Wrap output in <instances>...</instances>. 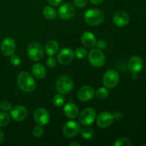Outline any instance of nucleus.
<instances>
[{"label": "nucleus", "mask_w": 146, "mask_h": 146, "mask_svg": "<svg viewBox=\"0 0 146 146\" xmlns=\"http://www.w3.org/2000/svg\"><path fill=\"white\" fill-rule=\"evenodd\" d=\"M17 85L21 91L24 92H32L36 88V82L33 77L27 71H22L17 78Z\"/></svg>", "instance_id": "nucleus-1"}, {"label": "nucleus", "mask_w": 146, "mask_h": 146, "mask_svg": "<svg viewBox=\"0 0 146 146\" xmlns=\"http://www.w3.org/2000/svg\"><path fill=\"white\" fill-rule=\"evenodd\" d=\"M84 20L91 27H96L104 21V14L98 9H91L86 11Z\"/></svg>", "instance_id": "nucleus-2"}, {"label": "nucleus", "mask_w": 146, "mask_h": 146, "mask_svg": "<svg viewBox=\"0 0 146 146\" xmlns=\"http://www.w3.org/2000/svg\"><path fill=\"white\" fill-rule=\"evenodd\" d=\"M27 54L31 61H38L43 58L44 49L41 44L37 42L31 43L27 47Z\"/></svg>", "instance_id": "nucleus-3"}, {"label": "nucleus", "mask_w": 146, "mask_h": 146, "mask_svg": "<svg viewBox=\"0 0 146 146\" xmlns=\"http://www.w3.org/2000/svg\"><path fill=\"white\" fill-rule=\"evenodd\" d=\"M73 87L74 81L68 76H61L56 82V90L59 94H68L73 89Z\"/></svg>", "instance_id": "nucleus-4"}, {"label": "nucleus", "mask_w": 146, "mask_h": 146, "mask_svg": "<svg viewBox=\"0 0 146 146\" xmlns=\"http://www.w3.org/2000/svg\"><path fill=\"white\" fill-rule=\"evenodd\" d=\"M88 61L94 67H101L104 65L106 61L105 55L101 51V50L92 49L89 52L88 56Z\"/></svg>", "instance_id": "nucleus-5"}, {"label": "nucleus", "mask_w": 146, "mask_h": 146, "mask_svg": "<svg viewBox=\"0 0 146 146\" xmlns=\"http://www.w3.org/2000/svg\"><path fill=\"white\" fill-rule=\"evenodd\" d=\"M119 82V74L115 70L109 69L105 73L103 78L104 85L107 88H113Z\"/></svg>", "instance_id": "nucleus-6"}, {"label": "nucleus", "mask_w": 146, "mask_h": 146, "mask_svg": "<svg viewBox=\"0 0 146 146\" xmlns=\"http://www.w3.org/2000/svg\"><path fill=\"white\" fill-rule=\"evenodd\" d=\"M96 118V113L92 108H86L83 110L79 115V122L85 126L94 123Z\"/></svg>", "instance_id": "nucleus-7"}, {"label": "nucleus", "mask_w": 146, "mask_h": 146, "mask_svg": "<svg viewBox=\"0 0 146 146\" xmlns=\"http://www.w3.org/2000/svg\"><path fill=\"white\" fill-rule=\"evenodd\" d=\"M80 131L81 126L76 121H68L63 127V133L67 138H74L76 136Z\"/></svg>", "instance_id": "nucleus-8"}, {"label": "nucleus", "mask_w": 146, "mask_h": 146, "mask_svg": "<svg viewBox=\"0 0 146 146\" xmlns=\"http://www.w3.org/2000/svg\"><path fill=\"white\" fill-rule=\"evenodd\" d=\"M76 14V9L71 3H65L58 9V15L63 20L70 19L74 17Z\"/></svg>", "instance_id": "nucleus-9"}, {"label": "nucleus", "mask_w": 146, "mask_h": 146, "mask_svg": "<svg viewBox=\"0 0 146 146\" xmlns=\"http://www.w3.org/2000/svg\"><path fill=\"white\" fill-rule=\"evenodd\" d=\"M16 50L15 41L12 38L7 37L2 41L1 45V51L5 56H11Z\"/></svg>", "instance_id": "nucleus-10"}, {"label": "nucleus", "mask_w": 146, "mask_h": 146, "mask_svg": "<svg viewBox=\"0 0 146 146\" xmlns=\"http://www.w3.org/2000/svg\"><path fill=\"white\" fill-rule=\"evenodd\" d=\"M34 118L38 125L43 126L48 123L50 121V115L45 108H38L34 112Z\"/></svg>", "instance_id": "nucleus-11"}, {"label": "nucleus", "mask_w": 146, "mask_h": 146, "mask_svg": "<svg viewBox=\"0 0 146 146\" xmlns=\"http://www.w3.org/2000/svg\"><path fill=\"white\" fill-rule=\"evenodd\" d=\"M114 120L113 115L108 111H104L98 115L96 118V123L99 128H106L113 123Z\"/></svg>", "instance_id": "nucleus-12"}, {"label": "nucleus", "mask_w": 146, "mask_h": 146, "mask_svg": "<svg viewBox=\"0 0 146 146\" xmlns=\"http://www.w3.org/2000/svg\"><path fill=\"white\" fill-rule=\"evenodd\" d=\"M95 96V91L92 87L89 86H84L78 90L77 97L82 102H87L91 101Z\"/></svg>", "instance_id": "nucleus-13"}, {"label": "nucleus", "mask_w": 146, "mask_h": 146, "mask_svg": "<svg viewBox=\"0 0 146 146\" xmlns=\"http://www.w3.org/2000/svg\"><path fill=\"white\" fill-rule=\"evenodd\" d=\"M75 54L70 48H64L58 53L57 60L58 63L62 65H66L71 63L74 59Z\"/></svg>", "instance_id": "nucleus-14"}, {"label": "nucleus", "mask_w": 146, "mask_h": 146, "mask_svg": "<svg viewBox=\"0 0 146 146\" xmlns=\"http://www.w3.org/2000/svg\"><path fill=\"white\" fill-rule=\"evenodd\" d=\"M143 67V61L138 56L131 57L128 62V68L132 74H135L142 70Z\"/></svg>", "instance_id": "nucleus-15"}, {"label": "nucleus", "mask_w": 146, "mask_h": 146, "mask_svg": "<svg viewBox=\"0 0 146 146\" xmlns=\"http://www.w3.org/2000/svg\"><path fill=\"white\" fill-rule=\"evenodd\" d=\"M10 111H11L10 112L11 117L15 121H24L27 118V115H28V111L27 108L22 106H16Z\"/></svg>", "instance_id": "nucleus-16"}, {"label": "nucleus", "mask_w": 146, "mask_h": 146, "mask_svg": "<svg viewBox=\"0 0 146 146\" xmlns=\"http://www.w3.org/2000/svg\"><path fill=\"white\" fill-rule=\"evenodd\" d=\"M129 16L126 12L123 11L115 13L113 18V23L118 27H123L129 22Z\"/></svg>", "instance_id": "nucleus-17"}, {"label": "nucleus", "mask_w": 146, "mask_h": 146, "mask_svg": "<svg viewBox=\"0 0 146 146\" xmlns=\"http://www.w3.org/2000/svg\"><path fill=\"white\" fill-rule=\"evenodd\" d=\"M81 41L83 45L86 48H92L96 44V38L94 34L90 31H85L82 34Z\"/></svg>", "instance_id": "nucleus-18"}, {"label": "nucleus", "mask_w": 146, "mask_h": 146, "mask_svg": "<svg viewBox=\"0 0 146 146\" xmlns=\"http://www.w3.org/2000/svg\"><path fill=\"white\" fill-rule=\"evenodd\" d=\"M64 112L66 116L71 119L76 118L78 115V108L75 104L69 102L65 105L64 108Z\"/></svg>", "instance_id": "nucleus-19"}, {"label": "nucleus", "mask_w": 146, "mask_h": 146, "mask_svg": "<svg viewBox=\"0 0 146 146\" xmlns=\"http://www.w3.org/2000/svg\"><path fill=\"white\" fill-rule=\"evenodd\" d=\"M31 71L35 78L38 79H43L46 76V68L44 66L40 63H36L34 64L31 68Z\"/></svg>", "instance_id": "nucleus-20"}, {"label": "nucleus", "mask_w": 146, "mask_h": 146, "mask_svg": "<svg viewBox=\"0 0 146 146\" xmlns=\"http://www.w3.org/2000/svg\"><path fill=\"white\" fill-rule=\"evenodd\" d=\"M59 49V44L55 40H51L47 42L45 46V52L49 56H53L58 52Z\"/></svg>", "instance_id": "nucleus-21"}, {"label": "nucleus", "mask_w": 146, "mask_h": 146, "mask_svg": "<svg viewBox=\"0 0 146 146\" xmlns=\"http://www.w3.org/2000/svg\"><path fill=\"white\" fill-rule=\"evenodd\" d=\"M43 15L46 19L54 20L56 18L57 13L55 9L50 6H47L43 9Z\"/></svg>", "instance_id": "nucleus-22"}, {"label": "nucleus", "mask_w": 146, "mask_h": 146, "mask_svg": "<svg viewBox=\"0 0 146 146\" xmlns=\"http://www.w3.org/2000/svg\"><path fill=\"white\" fill-rule=\"evenodd\" d=\"M81 136L85 139H91L94 136V131L91 128L86 127L81 131Z\"/></svg>", "instance_id": "nucleus-23"}, {"label": "nucleus", "mask_w": 146, "mask_h": 146, "mask_svg": "<svg viewBox=\"0 0 146 146\" xmlns=\"http://www.w3.org/2000/svg\"><path fill=\"white\" fill-rule=\"evenodd\" d=\"M64 102H65V98L61 94H56L53 98V104L56 107L62 106Z\"/></svg>", "instance_id": "nucleus-24"}, {"label": "nucleus", "mask_w": 146, "mask_h": 146, "mask_svg": "<svg viewBox=\"0 0 146 146\" xmlns=\"http://www.w3.org/2000/svg\"><path fill=\"white\" fill-rule=\"evenodd\" d=\"M10 122V116L7 112H0V126L4 127Z\"/></svg>", "instance_id": "nucleus-25"}, {"label": "nucleus", "mask_w": 146, "mask_h": 146, "mask_svg": "<svg viewBox=\"0 0 146 146\" xmlns=\"http://www.w3.org/2000/svg\"><path fill=\"white\" fill-rule=\"evenodd\" d=\"M96 96L99 99H104L107 98L108 96V91L106 87H101L98 88L96 93Z\"/></svg>", "instance_id": "nucleus-26"}, {"label": "nucleus", "mask_w": 146, "mask_h": 146, "mask_svg": "<svg viewBox=\"0 0 146 146\" xmlns=\"http://www.w3.org/2000/svg\"><path fill=\"white\" fill-rule=\"evenodd\" d=\"M131 141L127 138H121L119 139L116 140L113 145V146H131Z\"/></svg>", "instance_id": "nucleus-27"}, {"label": "nucleus", "mask_w": 146, "mask_h": 146, "mask_svg": "<svg viewBox=\"0 0 146 146\" xmlns=\"http://www.w3.org/2000/svg\"><path fill=\"white\" fill-rule=\"evenodd\" d=\"M44 130L43 128L42 125H38L36 126H35L33 129V135H34L36 138H40V137L44 135Z\"/></svg>", "instance_id": "nucleus-28"}, {"label": "nucleus", "mask_w": 146, "mask_h": 146, "mask_svg": "<svg viewBox=\"0 0 146 146\" xmlns=\"http://www.w3.org/2000/svg\"><path fill=\"white\" fill-rule=\"evenodd\" d=\"M74 54L78 58H83L87 56V51L84 48H77L74 51Z\"/></svg>", "instance_id": "nucleus-29"}, {"label": "nucleus", "mask_w": 146, "mask_h": 146, "mask_svg": "<svg viewBox=\"0 0 146 146\" xmlns=\"http://www.w3.org/2000/svg\"><path fill=\"white\" fill-rule=\"evenodd\" d=\"M10 62H11V64H12V65L17 66H19L21 64V59H20L19 56L15 55V54H14L13 55H11V56H10Z\"/></svg>", "instance_id": "nucleus-30"}, {"label": "nucleus", "mask_w": 146, "mask_h": 146, "mask_svg": "<svg viewBox=\"0 0 146 146\" xmlns=\"http://www.w3.org/2000/svg\"><path fill=\"white\" fill-rule=\"evenodd\" d=\"M1 109H2L4 111H8L11 109V104L8 101H5L1 103Z\"/></svg>", "instance_id": "nucleus-31"}, {"label": "nucleus", "mask_w": 146, "mask_h": 146, "mask_svg": "<svg viewBox=\"0 0 146 146\" xmlns=\"http://www.w3.org/2000/svg\"><path fill=\"white\" fill-rule=\"evenodd\" d=\"M46 65L49 68H54L56 65V61L55 58L52 56H49V58L46 61Z\"/></svg>", "instance_id": "nucleus-32"}, {"label": "nucleus", "mask_w": 146, "mask_h": 146, "mask_svg": "<svg viewBox=\"0 0 146 146\" xmlns=\"http://www.w3.org/2000/svg\"><path fill=\"white\" fill-rule=\"evenodd\" d=\"M88 0H74V3L78 8H83L87 4Z\"/></svg>", "instance_id": "nucleus-33"}, {"label": "nucleus", "mask_w": 146, "mask_h": 146, "mask_svg": "<svg viewBox=\"0 0 146 146\" xmlns=\"http://www.w3.org/2000/svg\"><path fill=\"white\" fill-rule=\"evenodd\" d=\"M96 45L97 48H98V49L102 50L106 48V47L107 46V43L105 41H104V40H99L98 41H96Z\"/></svg>", "instance_id": "nucleus-34"}, {"label": "nucleus", "mask_w": 146, "mask_h": 146, "mask_svg": "<svg viewBox=\"0 0 146 146\" xmlns=\"http://www.w3.org/2000/svg\"><path fill=\"white\" fill-rule=\"evenodd\" d=\"M47 1H48V4H50V5L53 6V7H58L61 4L63 0H47Z\"/></svg>", "instance_id": "nucleus-35"}, {"label": "nucleus", "mask_w": 146, "mask_h": 146, "mask_svg": "<svg viewBox=\"0 0 146 146\" xmlns=\"http://www.w3.org/2000/svg\"><path fill=\"white\" fill-rule=\"evenodd\" d=\"M90 2L92 3L93 4H96V5H98L103 3L104 0H89Z\"/></svg>", "instance_id": "nucleus-36"}, {"label": "nucleus", "mask_w": 146, "mask_h": 146, "mask_svg": "<svg viewBox=\"0 0 146 146\" xmlns=\"http://www.w3.org/2000/svg\"><path fill=\"white\" fill-rule=\"evenodd\" d=\"M4 134L3 133L2 131L0 130V143H2V141H4Z\"/></svg>", "instance_id": "nucleus-37"}, {"label": "nucleus", "mask_w": 146, "mask_h": 146, "mask_svg": "<svg viewBox=\"0 0 146 146\" xmlns=\"http://www.w3.org/2000/svg\"><path fill=\"white\" fill-rule=\"evenodd\" d=\"M80 145H81V144L78 142H73L69 144V146H80Z\"/></svg>", "instance_id": "nucleus-38"}, {"label": "nucleus", "mask_w": 146, "mask_h": 146, "mask_svg": "<svg viewBox=\"0 0 146 146\" xmlns=\"http://www.w3.org/2000/svg\"><path fill=\"white\" fill-rule=\"evenodd\" d=\"M143 146H146V143H145V144H143Z\"/></svg>", "instance_id": "nucleus-39"}, {"label": "nucleus", "mask_w": 146, "mask_h": 146, "mask_svg": "<svg viewBox=\"0 0 146 146\" xmlns=\"http://www.w3.org/2000/svg\"><path fill=\"white\" fill-rule=\"evenodd\" d=\"M0 110H1V103H0Z\"/></svg>", "instance_id": "nucleus-40"}]
</instances>
